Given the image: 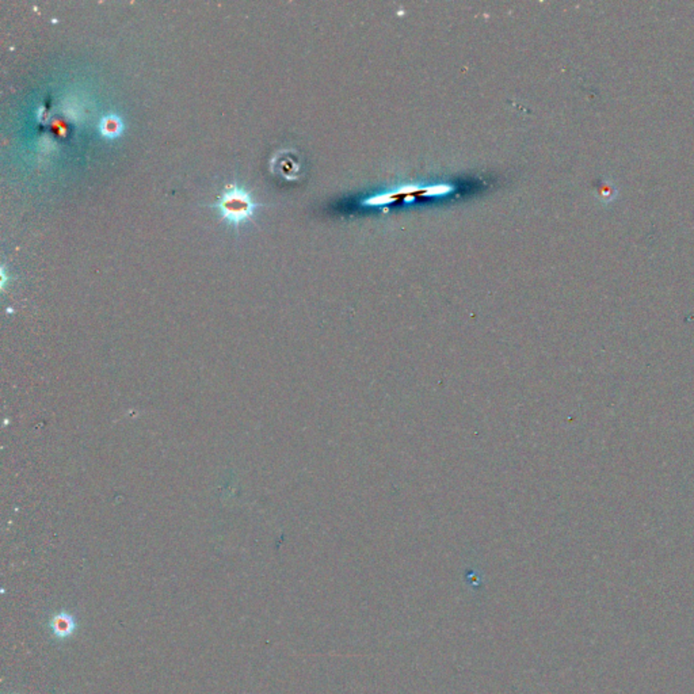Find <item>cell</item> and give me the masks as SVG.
<instances>
[{"instance_id": "1", "label": "cell", "mask_w": 694, "mask_h": 694, "mask_svg": "<svg viewBox=\"0 0 694 694\" xmlns=\"http://www.w3.org/2000/svg\"><path fill=\"white\" fill-rule=\"evenodd\" d=\"M259 207L261 205L252 200L247 189L238 182L227 184L217 201L209 205V208L217 209L220 216L234 227L247 223Z\"/></svg>"}, {"instance_id": "2", "label": "cell", "mask_w": 694, "mask_h": 694, "mask_svg": "<svg viewBox=\"0 0 694 694\" xmlns=\"http://www.w3.org/2000/svg\"><path fill=\"white\" fill-rule=\"evenodd\" d=\"M98 128H99V133L103 137L116 139L121 135L122 130H123V122L119 114L110 113V114H106L105 117H102Z\"/></svg>"}, {"instance_id": "3", "label": "cell", "mask_w": 694, "mask_h": 694, "mask_svg": "<svg viewBox=\"0 0 694 694\" xmlns=\"http://www.w3.org/2000/svg\"><path fill=\"white\" fill-rule=\"evenodd\" d=\"M52 631L56 637H68L69 634H73L75 631V620L72 616L67 613H61L59 616L52 618Z\"/></svg>"}]
</instances>
